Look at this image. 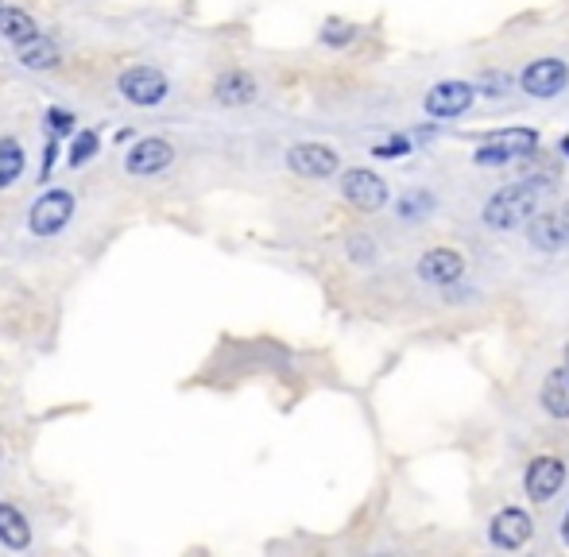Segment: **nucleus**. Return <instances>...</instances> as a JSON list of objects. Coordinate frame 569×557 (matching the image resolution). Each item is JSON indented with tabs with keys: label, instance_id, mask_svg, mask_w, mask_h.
Wrapping results in <instances>:
<instances>
[{
	"label": "nucleus",
	"instance_id": "1",
	"mask_svg": "<svg viewBox=\"0 0 569 557\" xmlns=\"http://www.w3.org/2000/svg\"><path fill=\"white\" fill-rule=\"evenodd\" d=\"M542 186L539 178H527V182H511L504 190H496L492 198H488V206L480 209V221L488 225V229H500V233H511L515 225H523L542 202Z\"/></svg>",
	"mask_w": 569,
	"mask_h": 557
},
{
	"label": "nucleus",
	"instance_id": "2",
	"mask_svg": "<svg viewBox=\"0 0 569 557\" xmlns=\"http://www.w3.org/2000/svg\"><path fill=\"white\" fill-rule=\"evenodd\" d=\"M117 89H120V97H124L128 105L155 109V105H163V101L171 97V78H167L159 66H148V62H140V66H128V70L120 74Z\"/></svg>",
	"mask_w": 569,
	"mask_h": 557
},
{
	"label": "nucleus",
	"instance_id": "3",
	"mask_svg": "<svg viewBox=\"0 0 569 557\" xmlns=\"http://www.w3.org/2000/svg\"><path fill=\"white\" fill-rule=\"evenodd\" d=\"M539 147V132L531 128H511V132H492L484 136V144L473 151V163L477 167H504L511 159H523Z\"/></svg>",
	"mask_w": 569,
	"mask_h": 557
},
{
	"label": "nucleus",
	"instance_id": "4",
	"mask_svg": "<svg viewBox=\"0 0 569 557\" xmlns=\"http://www.w3.org/2000/svg\"><path fill=\"white\" fill-rule=\"evenodd\" d=\"M341 194L360 213H380V209L388 206V182L376 175V171H368V167H349L341 175Z\"/></svg>",
	"mask_w": 569,
	"mask_h": 557
},
{
	"label": "nucleus",
	"instance_id": "5",
	"mask_svg": "<svg viewBox=\"0 0 569 557\" xmlns=\"http://www.w3.org/2000/svg\"><path fill=\"white\" fill-rule=\"evenodd\" d=\"M74 217V194L70 190H47L35 198V206L28 213V229L35 236H55L66 229V221Z\"/></svg>",
	"mask_w": 569,
	"mask_h": 557
},
{
	"label": "nucleus",
	"instance_id": "6",
	"mask_svg": "<svg viewBox=\"0 0 569 557\" xmlns=\"http://www.w3.org/2000/svg\"><path fill=\"white\" fill-rule=\"evenodd\" d=\"M569 82V66L562 59H535L523 66V74H519V89L527 93V97H535V101H550V97H558Z\"/></svg>",
	"mask_w": 569,
	"mask_h": 557
},
{
	"label": "nucleus",
	"instance_id": "7",
	"mask_svg": "<svg viewBox=\"0 0 569 557\" xmlns=\"http://www.w3.org/2000/svg\"><path fill=\"white\" fill-rule=\"evenodd\" d=\"M473 101H477V86H469V82H438V86L426 89L422 109L438 120H453L465 117L473 109Z\"/></svg>",
	"mask_w": 569,
	"mask_h": 557
},
{
	"label": "nucleus",
	"instance_id": "8",
	"mask_svg": "<svg viewBox=\"0 0 569 557\" xmlns=\"http://www.w3.org/2000/svg\"><path fill=\"white\" fill-rule=\"evenodd\" d=\"M566 484V461L554 457V453H542L527 465V476H523V492L531 496V503H550V499L562 492Z\"/></svg>",
	"mask_w": 569,
	"mask_h": 557
},
{
	"label": "nucleus",
	"instance_id": "9",
	"mask_svg": "<svg viewBox=\"0 0 569 557\" xmlns=\"http://www.w3.org/2000/svg\"><path fill=\"white\" fill-rule=\"evenodd\" d=\"M171 163H175V147H171V140H163V136L136 140V144L128 147V155H124V171L136 178L159 175V171H167Z\"/></svg>",
	"mask_w": 569,
	"mask_h": 557
},
{
	"label": "nucleus",
	"instance_id": "10",
	"mask_svg": "<svg viewBox=\"0 0 569 557\" xmlns=\"http://www.w3.org/2000/svg\"><path fill=\"white\" fill-rule=\"evenodd\" d=\"M531 534H535V519L523 507H504L488 523V538L496 550H523L531 542Z\"/></svg>",
	"mask_w": 569,
	"mask_h": 557
},
{
	"label": "nucleus",
	"instance_id": "11",
	"mask_svg": "<svg viewBox=\"0 0 569 557\" xmlns=\"http://www.w3.org/2000/svg\"><path fill=\"white\" fill-rule=\"evenodd\" d=\"M287 167L302 178H330L337 175V167H341V155H337L330 144L306 140V144H295L287 151Z\"/></svg>",
	"mask_w": 569,
	"mask_h": 557
},
{
	"label": "nucleus",
	"instance_id": "12",
	"mask_svg": "<svg viewBox=\"0 0 569 557\" xmlns=\"http://www.w3.org/2000/svg\"><path fill=\"white\" fill-rule=\"evenodd\" d=\"M422 283H434V287H450L465 275V256L457 248H430L415 264Z\"/></svg>",
	"mask_w": 569,
	"mask_h": 557
},
{
	"label": "nucleus",
	"instance_id": "13",
	"mask_svg": "<svg viewBox=\"0 0 569 557\" xmlns=\"http://www.w3.org/2000/svg\"><path fill=\"white\" fill-rule=\"evenodd\" d=\"M260 97V82L248 74V70H225L217 82H213V101L217 105H229V109H244V105H252Z\"/></svg>",
	"mask_w": 569,
	"mask_h": 557
},
{
	"label": "nucleus",
	"instance_id": "14",
	"mask_svg": "<svg viewBox=\"0 0 569 557\" xmlns=\"http://www.w3.org/2000/svg\"><path fill=\"white\" fill-rule=\"evenodd\" d=\"M527 240H531V248H539V252H562L566 248V229H562V217L558 213H531L527 221Z\"/></svg>",
	"mask_w": 569,
	"mask_h": 557
},
{
	"label": "nucleus",
	"instance_id": "15",
	"mask_svg": "<svg viewBox=\"0 0 569 557\" xmlns=\"http://www.w3.org/2000/svg\"><path fill=\"white\" fill-rule=\"evenodd\" d=\"M539 407L550 418H558V422H566L569 418V368H554V372H546V380L539 387Z\"/></svg>",
	"mask_w": 569,
	"mask_h": 557
},
{
	"label": "nucleus",
	"instance_id": "16",
	"mask_svg": "<svg viewBox=\"0 0 569 557\" xmlns=\"http://www.w3.org/2000/svg\"><path fill=\"white\" fill-rule=\"evenodd\" d=\"M0 546L4 550H28L31 546V523L12 503H0Z\"/></svg>",
	"mask_w": 569,
	"mask_h": 557
},
{
	"label": "nucleus",
	"instance_id": "17",
	"mask_svg": "<svg viewBox=\"0 0 569 557\" xmlns=\"http://www.w3.org/2000/svg\"><path fill=\"white\" fill-rule=\"evenodd\" d=\"M35 35H39V24L31 20L24 8H0V39H4V43L24 47Z\"/></svg>",
	"mask_w": 569,
	"mask_h": 557
},
{
	"label": "nucleus",
	"instance_id": "18",
	"mask_svg": "<svg viewBox=\"0 0 569 557\" xmlns=\"http://www.w3.org/2000/svg\"><path fill=\"white\" fill-rule=\"evenodd\" d=\"M59 59H62L59 43L47 39V35H35L31 43L20 47V66H24V70H55Z\"/></svg>",
	"mask_w": 569,
	"mask_h": 557
},
{
	"label": "nucleus",
	"instance_id": "19",
	"mask_svg": "<svg viewBox=\"0 0 569 557\" xmlns=\"http://www.w3.org/2000/svg\"><path fill=\"white\" fill-rule=\"evenodd\" d=\"M24 147H20V140L16 136H4L0 140V190H8L16 178L24 175Z\"/></svg>",
	"mask_w": 569,
	"mask_h": 557
},
{
	"label": "nucleus",
	"instance_id": "20",
	"mask_svg": "<svg viewBox=\"0 0 569 557\" xmlns=\"http://www.w3.org/2000/svg\"><path fill=\"white\" fill-rule=\"evenodd\" d=\"M97 147H101V136H97L93 128H82V132H74V140H70V151H66V155H70L66 163H70V167H86L93 155H97Z\"/></svg>",
	"mask_w": 569,
	"mask_h": 557
},
{
	"label": "nucleus",
	"instance_id": "21",
	"mask_svg": "<svg viewBox=\"0 0 569 557\" xmlns=\"http://www.w3.org/2000/svg\"><path fill=\"white\" fill-rule=\"evenodd\" d=\"M353 39H357V28L345 24V20H326V24H322V43H326V47H345V43H353Z\"/></svg>",
	"mask_w": 569,
	"mask_h": 557
},
{
	"label": "nucleus",
	"instance_id": "22",
	"mask_svg": "<svg viewBox=\"0 0 569 557\" xmlns=\"http://www.w3.org/2000/svg\"><path fill=\"white\" fill-rule=\"evenodd\" d=\"M74 113H66V109H47V128L55 132V136H74Z\"/></svg>",
	"mask_w": 569,
	"mask_h": 557
},
{
	"label": "nucleus",
	"instance_id": "23",
	"mask_svg": "<svg viewBox=\"0 0 569 557\" xmlns=\"http://www.w3.org/2000/svg\"><path fill=\"white\" fill-rule=\"evenodd\" d=\"M477 86L484 89L488 97H504V93L511 89V78H508V74H484Z\"/></svg>",
	"mask_w": 569,
	"mask_h": 557
},
{
	"label": "nucleus",
	"instance_id": "24",
	"mask_svg": "<svg viewBox=\"0 0 569 557\" xmlns=\"http://www.w3.org/2000/svg\"><path fill=\"white\" fill-rule=\"evenodd\" d=\"M407 151H411V144H407V140H403V136H395V140H391V144H380V147H372V155H376V159H399V155H407Z\"/></svg>",
	"mask_w": 569,
	"mask_h": 557
},
{
	"label": "nucleus",
	"instance_id": "25",
	"mask_svg": "<svg viewBox=\"0 0 569 557\" xmlns=\"http://www.w3.org/2000/svg\"><path fill=\"white\" fill-rule=\"evenodd\" d=\"M349 248H353V260H360V264H368V260L376 256V244H372L368 236H353Z\"/></svg>",
	"mask_w": 569,
	"mask_h": 557
},
{
	"label": "nucleus",
	"instance_id": "26",
	"mask_svg": "<svg viewBox=\"0 0 569 557\" xmlns=\"http://www.w3.org/2000/svg\"><path fill=\"white\" fill-rule=\"evenodd\" d=\"M55 155H59V140H51V144H47V155H43V175L55 167Z\"/></svg>",
	"mask_w": 569,
	"mask_h": 557
},
{
	"label": "nucleus",
	"instance_id": "27",
	"mask_svg": "<svg viewBox=\"0 0 569 557\" xmlns=\"http://www.w3.org/2000/svg\"><path fill=\"white\" fill-rule=\"evenodd\" d=\"M558 217H562V229H566V236H569V202L562 206V213H558Z\"/></svg>",
	"mask_w": 569,
	"mask_h": 557
},
{
	"label": "nucleus",
	"instance_id": "28",
	"mask_svg": "<svg viewBox=\"0 0 569 557\" xmlns=\"http://www.w3.org/2000/svg\"><path fill=\"white\" fill-rule=\"evenodd\" d=\"M562 542L569 546V511H566V519H562Z\"/></svg>",
	"mask_w": 569,
	"mask_h": 557
},
{
	"label": "nucleus",
	"instance_id": "29",
	"mask_svg": "<svg viewBox=\"0 0 569 557\" xmlns=\"http://www.w3.org/2000/svg\"><path fill=\"white\" fill-rule=\"evenodd\" d=\"M562 147H566V155H569V136H566V140H562Z\"/></svg>",
	"mask_w": 569,
	"mask_h": 557
},
{
	"label": "nucleus",
	"instance_id": "30",
	"mask_svg": "<svg viewBox=\"0 0 569 557\" xmlns=\"http://www.w3.org/2000/svg\"><path fill=\"white\" fill-rule=\"evenodd\" d=\"M566 368H569V345H566Z\"/></svg>",
	"mask_w": 569,
	"mask_h": 557
},
{
	"label": "nucleus",
	"instance_id": "31",
	"mask_svg": "<svg viewBox=\"0 0 569 557\" xmlns=\"http://www.w3.org/2000/svg\"><path fill=\"white\" fill-rule=\"evenodd\" d=\"M0 8H4V0H0Z\"/></svg>",
	"mask_w": 569,
	"mask_h": 557
}]
</instances>
